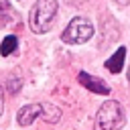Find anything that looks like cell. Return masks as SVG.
<instances>
[{
	"instance_id": "8",
	"label": "cell",
	"mask_w": 130,
	"mask_h": 130,
	"mask_svg": "<svg viewBox=\"0 0 130 130\" xmlns=\"http://www.w3.org/2000/svg\"><path fill=\"white\" fill-rule=\"evenodd\" d=\"M16 47H18V39H16L14 35H8V37L2 41V45H0V55H2V57H8V55H12V53L16 51Z\"/></svg>"
},
{
	"instance_id": "4",
	"label": "cell",
	"mask_w": 130,
	"mask_h": 130,
	"mask_svg": "<svg viewBox=\"0 0 130 130\" xmlns=\"http://www.w3.org/2000/svg\"><path fill=\"white\" fill-rule=\"evenodd\" d=\"M77 79H79V83H81L83 87H87V89L93 91V93H100V95H108V93H110V85H108L104 79H100V77H93V75L81 71V73L77 75Z\"/></svg>"
},
{
	"instance_id": "2",
	"label": "cell",
	"mask_w": 130,
	"mask_h": 130,
	"mask_svg": "<svg viewBox=\"0 0 130 130\" xmlns=\"http://www.w3.org/2000/svg\"><path fill=\"white\" fill-rule=\"evenodd\" d=\"M124 122H126V118H124V110H122L120 102L108 100L100 106L98 120H95L98 130H118V128L124 126Z\"/></svg>"
},
{
	"instance_id": "3",
	"label": "cell",
	"mask_w": 130,
	"mask_h": 130,
	"mask_svg": "<svg viewBox=\"0 0 130 130\" xmlns=\"http://www.w3.org/2000/svg\"><path fill=\"white\" fill-rule=\"evenodd\" d=\"M91 37H93V24L87 18L75 16L67 24V28L63 30L61 41L67 43V45H81V43H87Z\"/></svg>"
},
{
	"instance_id": "10",
	"label": "cell",
	"mask_w": 130,
	"mask_h": 130,
	"mask_svg": "<svg viewBox=\"0 0 130 130\" xmlns=\"http://www.w3.org/2000/svg\"><path fill=\"white\" fill-rule=\"evenodd\" d=\"M2 110H4V100H2V87H0V114H2Z\"/></svg>"
},
{
	"instance_id": "1",
	"label": "cell",
	"mask_w": 130,
	"mask_h": 130,
	"mask_svg": "<svg viewBox=\"0 0 130 130\" xmlns=\"http://www.w3.org/2000/svg\"><path fill=\"white\" fill-rule=\"evenodd\" d=\"M55 14H57V0H37L28 14V26L32 28V32L43 35L51 28Z\"/></svg>"
},
{
	"instance_id": "6",
	"label": "cell",
	"mask_w": 130,
	"mask_h": 130,
	"mask_svg": "<svg viewBox=\"0 0 130 130\" xmlns=\"http://www.w3.org/2000/svg\"><path fill=\"white\" fill-rule=\"evenodd\" d=\"M124 59H126V47H118V51L106 61V69L110 73H120L124 67Z\"/></svg>"
},
{
	"instance_id": "9",
	"label": "cell",
	"mask_w": 130,
	"mask_h": 130,
	"mask_svg": "<svg viewBox=\"0 0 130 130\" xmlns=\"http://www.w3.org/2000/svg\"><path fill=\"white\" fill-rule=\"evenodd\" d=\"M12 16H14V14H12V8H10L8 0H0V24L12 20Z\"/></svg>"
},
{
	"instance_id": "12",
	"label": "cell",
	"mask_w": 130,
	"mask_h": 130,
	"mask_svg": "<svg viewBox=\"0 0 130 130\" xmlns=\"http://www.w3.org/2000/svg\"><path fill=\"white\" fill-rule=\"evenodd\" d=\"M128 81H130V71H128Z\"/></svg>"
},
{
	"instance_id": "5",
	"label": "cell",
	"mask_w": 130,
	"mask_h": 130,
	"mask_svg": "<svg viewBox=\"0 0 130 130\" xmlns=\"http://www.w3.org/2000/svg\"><path fill=\"white\" fill-rule=\"evenodd\" d=\"M41 114H43V104H28L16 112V122L20 126H30Z\"/></svg>"
},
{
	"instance_id": "11",
	"label": "cell",
	"mask_w": 130,
	"mask_h": 130,
	"mask_svg": "<svg viewBox=\"0 0 130 130\" xmlns=\"http://www.w3.org/2000/svg\"><path fill=\"white\" fill-rule=\"evenodd\" d=\"M116 4H120V6H126V4H130V0H116Z\"/></svg>"
},
{
	"instance_id": "7",
	"label": "cell",
	"mask_w": 130,
	"mask_h": 130,
	"mask_svg": "<svg viewBox=\"0 0 130 130\" xmlns=\"http://www.w3.org/2000/svg\"><path fill=\"white\" fill-rule=\"evenodd\" d=\"M49 124H57L61 120V110L53 104H43V114H41Z\"/></svg>"
}]
</instances>
